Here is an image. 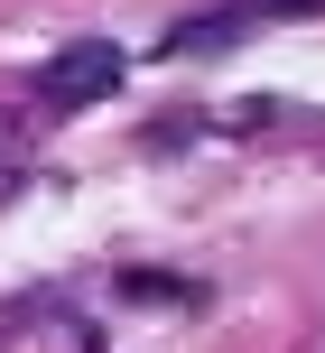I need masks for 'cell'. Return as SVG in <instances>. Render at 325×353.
I'll use <instances>...</instances> for the list:
<instances>
[{"mask_svg": "<svg viewBox=\"0 0 325 353\" xmlns=\"http://www.w3.org/2000/svg\"><path fill=\"white\" fill-rule=\"evenodd\" d=\"M297 10H325V0H223V10H196L177 37H167V56H214V47H242L260 19H297Z\"/></svg>", "mask_w": 325, "mask_h": 353, "instance_id": "cell-2", "label": "cell"}, {"mask_svg": "<svg viewBox=\"0 0 325 353\" xmlns=\"http://www.w3.org/2000/svg\"><path fill=\"white\" fill-rule=\"evenodd\" d=\"M121 93V47H103V37H84V47H56L47 65H37V103L47 112H93Z\"/></svg>", "mask_w": 325, "mask_h": 353, "instance_id": "cell-1", "label": "cell"}]
</instances>
